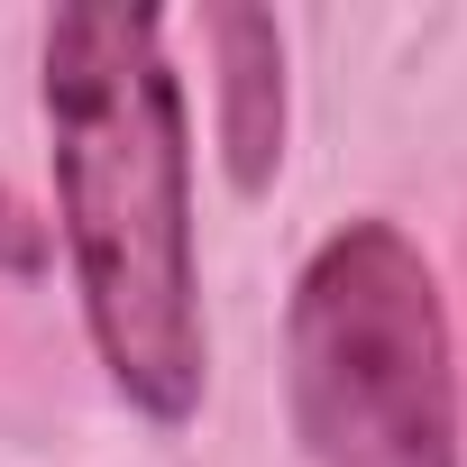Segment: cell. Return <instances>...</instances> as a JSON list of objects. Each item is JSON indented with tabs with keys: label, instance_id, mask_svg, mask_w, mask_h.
Masks as SVG:
<instances>
[{
	"label": "cell",
	"instance_id": "277c9868",
	"mask_svg": "<svg viewBox=\"0 0 467 467\" xmlns=\"http://www.w3.org/2000/svg\"><path fill=\"white\" fill-rule=\"evenodd\" d=\"M0 275H47V220L0 183Z\"/></svg>",
	"mask_w": 467,
	"mask_h": 467
},
{
	"label": "cell",
	"instance_id": "6da1fadb",
	"mask_svg": "<svg viewBox=\"0 0 467 467\" xmlns=\"http://www.w3.org/2000/svg\"><path fill=\"white\" fill-rule=\"evenodd\" d=\"M47 156L74 294L110 385L147 421H192L211 385L192 266V147L156 10H56L47 28Z\"/></svg>",
	"mask_w": 467,
	"mask_h": 467
},
{
	"label": "cell",
	"instance_id": "7a4b0ae2",
	"mask_svg": "<svg viewBox=\"0 0 467 467\" xmlns=\"http://www.w3.org/2000/svg\"><path fill=\"white\" fill-rule=\"evenodd\" d=\"M285 394L303 467H458L449 312L394 220H348L312 248L285 321Z\"/></svg>",
	"mask_w": 467,
	"mask_h": 467
},
{
	"label": "cell",
	"instance_id": "3957f363",
	"mask_svg": "<svg viewBox=\"0 0 467 467\" xmlns=\"http://www.w3.org/2000/svg\"><path fill=\"white\" fill-rule=\"evenodd\" d=\"M220 56V165L239 192H266L285 165V37L266 10H211Z\"/></svg>",
	"mask_w": 467,
	"mask_h": 467
}]
</instances>
